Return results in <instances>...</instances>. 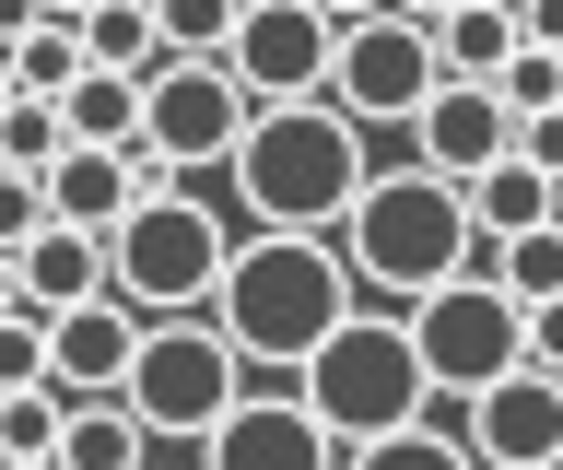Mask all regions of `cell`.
Here are the masks:
<instances>
[{"instance_id": "1", "label": "cell", "mask_w": 563, "mask_h": 470, "mask_svg": "<svg viewBox=\"0 0 563 470\" xmlns=\"http://www.w3.org/2000/svg\"><path fill=\"white\" fill-rule=\"evenodd\" d=\"M341 271L364 306H387V318H411L422 294H446L470 283V200H457L446 177H422V165H376V177L352 188V212H341Z\"/></svg>"}, {"instance_id": "27", "label": "cell", "mask_w": 563, "mask_h": 470, "mask_svg": "<svg viewBox=\"0 0 563 470\" xmlns=\"http://www.w3.org/2000/svg\"><path fill=\"white\" fill-rule=\"evenodd\" d=\"M493 95H505V107H517V118L563 107V59H552V47H528V36H517V59H505V83H493Z\"/></svg>"}, {"instance_id": "10", "label": "cell", "mask_w": 563, "mask_h": 470, "mask_svg": "<svg viewBox=\"0 0 563 470\" xmlns=\"http://www.w3.org/2000/svg\"><path fill=\"white\" fill-rule=\"evenodd\" d=\"M246 95H235V72L223 59H165V72L141 83V142L165 153L176 177H200V165H235V142H246Z\"/></svg>"}, {"instance_id": "21", "label": "cell", "mask_w": 563, "mask_h": 470, "mask_svg": "<svg viewBox=\"0 0 563 470\" xmlns=\"http://www.w3.org/2000/svg\"><path fill=\"white\" fill-rule=\"evenodd\" d=\"M59 130H70V153H130V142H141V83L82 72V83L59 95Z\"/></svg>"}, {"instance_id": "13", "label": "cell", "mask_w": 563, "mask_h": 470, "mask_svg": "<svg viewBox=\"0 0 563 470\" xmlns=\"http://www.w3.org/2000/svg\"><path fill=\"white\" fill-rule=\"evenodd\" d=\"M505 153H517V107L482 95V83H434V107L411 118V165H422V177H446V188L493 177Z\"/></svg>"}, {"instance_id": "29", "label": "cell", "mask_w": 563, "mask_h": 470, "mask_svg": "<svg viewBox=\"0 0 563 470\" xmlns=\"http://www.w3.org/2000/svg\"><path fill=\"white\" fill-rule=\"evenodd\" d=\"M47 223H59V212H47V188H35V177H0V259H24Z\"/></svg>"}, {"instance_id": "19", "label": "cell", "mask_w": 563, "mask_h": 470, "mask_svg": "<svg viewBox=\"0 0 563 470\" xmlns=\"http://www.w3.org/2000/svg\"><path fill=\"white\" fill-rule=\"evenodd\" d=\"M47 470H153V435L130 424V400H70L59 459H47Z\"/></svg>"}, {"instance_id": "34", "label": "cell", "mask_w": 563, "mask_h": 470, "mask_svg": "<svg viewBox=\"0 0 563 470\" xmlns=\"http://www.w3.org/2000/svg\"><path fill=\"white\" fill-rule=\"evenodd\" d=\"M552 470H563V459H552Z\"/></svg>"}, {"instance_id": "22", "label": "cell", "mask_w": 563, "mask_h": 470, "mask_svg": "<svg viewBox=\"0 0 563 470\" xmlns=\"http://www.w3.org/2000/svg\"><path fill=\"white\" fill-rule=\"evenodd\" d=\"M482 283H493V294H517V306H552V294H563V223L482 248Z\"/></svg>"}, {"instance_id": "6", "label": "cell", "mask_w": 563, "mask_h": 470, "mask_svg": "<svg viewBox=\"0 0 563 470\" xmlns=\"http://www.w3.org/2000/svg\"><path fill=\"white\" fill-rule=\"evenodd\" d=\"M130 424L141 435H176V447H200L223 412L246 400V364H235V341L211 318H165V329H141V364H130Z\"/></svg>"}, {"instance_id": "12", "label": "cell", "mask_w": 563, "mask_h": 470, "mask_svg": "<svg viewBox=\"0 0 563 470\" xmlns=\"http://www.w3.org/2000/svg\"><path fill=\"white\" fill-rule=\"evenodd\" d=\"M457 447L482 470H552L563 459V376H493L482 400H457Z\"/></svg>"}, {"instance_id": "17", "label": "cell", "mask_w": 563, "mask_h": 470, "mask_svg": "<svg viewBox=\"0 0 563 470\" xmlns=\"http://www.w3.org/2000/svg\"><path fill=\"white\" fill-rule=\"evenodd\" d=\"M82 72H95V59H82V0H47V12H24V24H12V95L59 107Z\"/></svg>"}, {"instance_id": "30", "label": "cell", "mask_w": 563, "mask_h": 470, "mask_svg": "<svg viewBox=\"0 0 563 470\" xmlns=\"http://www.w3.org/2000/svg\"><path fill=\"white\" fill-rule=\"evenodd\" d=\"M517 165H528V177H552V188H563V107L517 118Z\"/></svg>"}, {"instance_id": "33", "label": "cell", "mask_w": 563, "mask_h": 470, "mask_svg": "<svg viewBox=\"0 0 563 470\" xmlns=\"http://www.w3.org/2000/svg\"><path fill=\"white\" fill-rule=\"evenodd\" d=\"M0 107H12V59H0Z\"/></svg>"}, {"instance_id": "9", "label": "cell", "mask_w": 563, "mask_h": 470, "mask_svg": "<svg viewBox=\"0 0 563 470\" xmlns=\"http://www.w3.org/2000/svg\"><path fill=\"white\" fill-rule=\"evenodd\" d=\"M329 47H341V12H317V0H246L235 36H223V72L258 118L271 107H317L329 95Z\"/></svg>"}, {"instance_id": "8", "label": "cell", "mask_w": 563, "mask_h": 470, "mask_svg": "<svg viewBox=\"0 0 563 470\" xmlns=\"http://www.w3.org/2000/svg\"><path fill=\"white\" fill-rule=\"evenodd\" d=\"M411 353H422V376H434V400H482L493 376L528 364V306L470 271V283H446V294L411 306Z\"/></svg>"}, {"instance_id": "32", "label": "cell", "mask_w": 563, "mask_h": 470, "mask_svg": "<svg viewBox=\"0 0 563 470\" xmlns=\"http://www.w3.org/2000/svg\"><path fill=\"white\" fill-rule=\"evenodd\" d=\"M0 318H24V271L12 259H0Z\"/></svg>"}, {"instance_id": "16", "label": "cell", "mask_w": 563, "mask_h": 470, "mask_svg": "<svg viewBox=\"0 0 563 470\" xmlns=\"http://www.w3.org/2000/svg\"><path fill=\"white\" fill-rule=\"evenodd\" d=\"M24 318H70V306H95L106 294V236H82V223H47L24 259Z\"/></svg>"}, {"instance_id": "7", "label": "cell", "mask_w": 563, "mask_h": 470, "mask_svg": "<svg viewBox=\"0 0 563 470\" xmlns=\"http://www.w3.org/2000/svg\"><path fill=\"white\" fill-rule=\"evenodd\" d=\"M329 107H341L352 130H411V118L434 107V36H422V12H341Z\"/></svg>"}, {"instance_id": "18", "label": "cell", "mask_w": 563, "mask_h": 470, "mask_svg": "<svg viewBox=\"0 0 563 470\" xmlns=\"http://www.w3.org/2000/svg\"><path fill=\"white\" fill-rule=\"evenodd\" d=\"M82 59L118 83H153L165 72V24H153V0H82Z\"/></svg>"}, {"instance_id": "28", "label": "cell", "mask_w": 563, "mask_h": 470, "mask_svg": "<svg viewBox=\"0 0 563 470\" xmlns=\"http://www.w3.org/2000/svg\"><path fill=\"white\" fill-rule=\"evenodd\" d=\"M47 389V318H0V400Z\"/></svg>"}, {"instance_id": "2", "label": "cell", "mask_w": 563, "mask_h": 470, "mask_svg": "<svg viewBox=\"0 0 563 470\" xmlns=\"http://www.w3.org/2000/svg\"><path fill=\"white\" fill-rule=\"evenodd\" d=\"M352 306H364V294H352V271H341L329 236H246V248L223 259L211 329L235 341L246 376H306V353L352 318Z\"/></svg>"}, {"instance_id": "5", "label": "cell", "mask_w": 563, "mask_h": 470, "mask_svg": "<svg viewBox=\"0 0 563 470\" xmlns=\"http://www.w3.org/2000/svg\"><path fill=\"white\" fill-rule=\"evenodd\" d=\"M223 259H235L223 212H211L200 188H165V200H141V212L106 236V294H118L141 329H165V318H211V294H223Z\"/></svg>"}, {"instance_id": "3", "label": "cell", "mask_w": 563, "mask_h": 470, "mask_svg": "<svg viewBox=\"0 0 563 470\" xmlns=\"http://www.w3.org/2000/svg\"><path fill=\"white\" fill-rule=\"evenodd\" d=\"M235 200L258 236H341L352 212V188L376 177V153H364V130H352L329 95L317 107H271V118H246V142H235Z\"/></svg>"}, {"instance_id": "20", "label": "cell", "mask_w": 563, "mask_h": 470, "mask_svg": "<svg viewBox=\"0 0 563 470\" xmlns=\"http://www.w3.org/2000/svg\"><path fill=\"white\" fill-rule=\"evenodd\" d=\"M457 200H470V236H482V248H505V236H540V223H552V177H528L517 153H505L493 177H470Z\"/></svg>"}, {"instance_id": "23", "label": "cell", "mask_w": 563, "mask_h": 470, "mask_svg": "<svg viewBox=\"0 0 563 470\" xmlns=\"http://www.w3.org/2000/svg\"><path fill=\"white\" fill-rule=\"evenodd\" d=\"M70 153V130H59V107H35V95H12L0 107V177H35L47 188V165Z\"/></svg>"}, {"instance_id": "25", "label": "cell", "mask_w": 563, "mask_h": 470, "mask_svg": "<svg viewBox=\"0 0 563 470\" xmlns=\"http://www.w3.org/2000/svg\"><path fill=\"white\" fill-rule=\"evenodd\" d=\"M59 424H70L59 389H12L0 400V459H59Z\"/></svg>"}, {"instance_id": "4", "label": "cell", "mask_w": 563, "mask_h": 470, "mask_svg": "<svg viewBox=\"0 0 563 470\" xmlns=\"http://www.w3.org/2000/svg\"><path fill=\"white\" fill-rule=\"evenodd\" d=\"M294 400L317 412V435H329L341 459H352V447H376V435L434 424V376H422V353H411V318H387V306H352V318L306 353Z\"/></svg>"}, {"instance_id": "26", "label": "cell", "mask_w": 563, "mask_h": 470, "mask_svg": "<svg viewBox=\"0 0 563 470\" xmlns=\"http://www.w3.org/2000/svg\"><path fill=\"white\" fill-rule=\"evenodd\" d=\"M153 24H165V59H223L235 36V12H211V0H153Z\"/></svg>"}, {"instance_id": "24", "label": "cell", "mask_w": 563, "mask_h": 470, "mask_svg": "<svg viewBox=\"0 0 563 470\" xmlns=\"http://www.w3.org/2000/svg\"><path fill=\"white\" fill-rule=\"evenodd\" d=\"M341 470H482L457 447V424H411V435H376V447H352Z\"/></svg>"}, {"instance_id": "11", "label": "cell", "mask_w": 563, "mask_h": 470, "mask_svg": "<svg viewBox=\"0 0 563 470\" xmlns=\"http://www.w3.org/2000/svg\"><path fill=\"white\" fill-rule=\"evenodd\" d=\"M200 470H341V447L317 435L294 376H246V400L200 435Z\"/></svg>"}, {"instance_id": "15", "label": "cell", "mask_w": 563, "mask_h": 470, "mask_svg": "<svg viewBox=\"0 0 563 470\" xmlns=\"http://www.w3.org/2000/svg\"><path fill=\"white\" fill-rule=\"evenodd\" d=\"M422 36H434V83H505L517 59V0H434L422 12Z\"/></svg>"}, {"instance_id": "14", "label": "cell", "mask_w": 563, "mask_h": 470, "mask_svg": "<svg viewBox=\"0 0 563 470\" xmlns=\"http://www.w3.org/2000/svg\"><path fill=\"white\" fill-rule=\"evenodd\" d=\"M130 364H141V318L118 306V294L47 318V389H59V400H118V389H130Z\"/></svg>"}, {"instance_id": "31", "label": "cell", "mask_w": 563, "mask_h": 470, "mask_svg": "<svg viewBox=\"0 0 563 470\" xmlns=\"http://www.w3.org/2000/svg\"><path fill=\"white\" fill-rule=\"evenodd\" d=\"M528 376H563V294L528 306Z\"/></svg>"}]
</instances>
